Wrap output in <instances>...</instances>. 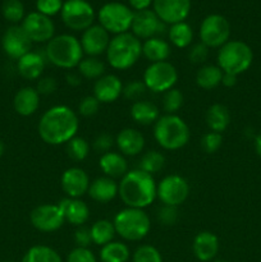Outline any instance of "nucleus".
I'll return each mask as SVG.
<instances>
[{
	"label": "nucleus",
	"mask_w": 261,
	"mask_h": 262,
	"mask_svg": "<svg viewBox=\"0 0 261 262\" xmlns=\"http://www.w3.org/2000/svg\"><path fill=\"white\" fill-rule=\"evenodd\" d=\"M192 251L199 261H212L219 252V239L214 233L207 230L197 233L192 243Z\"/></svg>",
	"instance_id": "nucleus-22"
},
{
	"label": "nucleus",
	"mask_w": 261,
	"mask_h": 262,
	"mask_svg": "<svg viewBox=\"0 0 261 262\" xmlns=\"http://www.w3.org/2000/svg\"><path fill=\"white\" fill-rule=\"evenodd\" d=\"M130 118L138 125L147 127V125L155 124L156 120L160 118V110L154 102L148 100H138L133 102L130 106Z\"/></svg>",
	"instance_id": "nucleus-28"
},
{
	"label": "nucleus",
	"mask_w": 261,
	"mask_h": 262,
	"mask_svg": "<svg viewBox=\"0 0 261 262\" xmlns=\"http://www.w3.org/2000/svg\"><path fill=\"white\" fill-rule=\"evenodd\" d=\"M3 15L10 23H19L25 19V7L20 0H5L2 7Z\"/></svg>",
	"instance_id": "nucleus-40"
},
{
	"label": "nucleus",
	"mask_w": 261,
	"mask_h": 262,
	"mask_svg": "<svg viewBox=\"0 0 261 262\" xmlns=\"http://www.w3.org/2000/svg\"><path fill=\"white\" fill-rule=\"evenodd\" d=\"M171 54L170 43L161 37H153L142 42V56L150 63L168 61Z\"/></svg>",
	"instance_id": "nucleus-29"
},
{
	"label": "nucleus",
	"mask_w": 261,
	"mask_h": 262,
	"mask_svg": "<svg viewBox=\"0 0 261 262\" xmlns=\"http://www.w3.org/2000/svg\"><path fill=\"white\" fill-rule=\"evenodd\" d=\"M59 207L61 209L66 222L74 227H83L90 219V209L84 201L79 199H63L59 202Z\"/></svg>",
	"instance_id": "nucleus-24"
},
{
	"label": "nucleus",
	"mask_w": 261,
	"mask_h": 262,
	"mask_svg": "<svg viewBox=\"0 0 261 262\" xmlns=\"http://www.w3.org/2000/svg\"><path fill=\"white\" fill-rule=\"evenodd\" d=\"M22 262H63L60 255L49 246H32L23 256Z\"/></svg>",
	"instance_id": "nucleus-36"
},
{
	"label": "nucleus",
	"mask_w": 261,
	"mask_h": 262,
	"mask_svg": "<svg viewBox=\"0 0 261 262\" xmlns=\"http://www.w3.org/2000/svg\"><path fill=\"white\" fill-rule=\"evenodd\" d=\"M253 145H255V151H256V154H257V155L261 158V133H258V135H256L255 142H253Z\"/></svg>",
	"instance_id": "nucleus-55"
},
{
	"label": "nucleus",
	"mask_w": 261,
	"mask_h": 262,
	"mask_svg": "<svg viewBox=\"0 0 261 262\" xmlns=\"http://www.w3.org/2000/svg\"><path fill=\"white\" fill-rule=\"evenodd\" d=\"M46 66V56L44 53L30 51L17 60V71L22 78L36 81L41 78Z\"/></svg>",
	"instance_id": "nucleus-21"
},
{
	"label": "nucleus",
	"mask_w": 261,
	"mask_h": 262,
	"mask_svg": "<svg viewBox=\"0 0 261 262\" xmlns=\"http://www.w3.org/2000/svg\"><path fill=\"white\" fill-rule=\"evenodd\" d=\"M40 106V95L33 87H22L13 99V107L20 117H31Z\"/></svg>",
	"instance_id": "nucleus-25"
},
{
	"label": "nucleus",
	"mask_w": 261,
	"mask_h": 262,
	"mask_svg": "<svg viewBox=\"0 0 261 262\" xmlns=\"http://www.w3.org/2000/svg\"><path fill=\"white\" fill-rule=\"evenodd\" d=\"M100 102L94 95L91 96H84L83 99L79 101L78 104V114L82 115L84 118H90V117H94V115L97 114L100 109Z\"/></svg>",
	"instance_id": "nucleus-44"
},
{
	"label": "nucleus",
	"mask_w": 261,
	"mask_h": 262,
	"mask_svg": "<svg viewBox=\"0 0 261 262\" xmlns=\"http://www.w3.org/2000/svg\"><path fill=\"white\" fill-rule=\"evenodd\" d=\"M74 243H76L77 247L89 248V246L92 243L90 228L84 227V225L77 228L76 232H74Z\"/></svg>",
	"instance_id": "nucleus-51"
},
{
	"label": "nucleus",
	"mask_w": 261,
	"mask_h": 262,
	"mask_svg": "<svg viewBox=\"0 0 261 262\" xmlns=\"http://www.w3.org/2000/svg\"><path fill=\"white\" fill-rule=\"evenodd\" d=\"M77 69L82 78L96 81L100 77L104 76L106 67H105L104 61L100 60L97 56H86L79 61Z\"/></svg>",
	"instance_id": "nucleus-35"
},
{
	"label": "nucleus",
	"mask_w": 261,
	"mask_h": 262,
	"mask_svg": "<svg viewBox=\"0 0 261 262\" xmlns=\"http://www.w3.org/2000/svg\"><path fill=\"white\" fill-rule=\"evenodd\" d=\"M146 91H148V90L146 89L143 81H138V79L129 82L125 86H123V96L133 102L138 101V100H142L141 97L146 94Z\"/></svg>",
	"instance_id": "nucleus-43"
},
{
	"label": "nucleus",
	"mask_w": 261,
	"mask_h": 262,
	"mask_svg": "<svg viewBox=\"0 0 261 262\" xmlns=\"http://www.w3.org/2000/svg\"><path fill=\"white\" fill-rule=\"evenodd\" d=\"M90 232H91L92 243L101 246V247L113 242L114 237L117 235L114 223L107 219H100L95 222L90 228Z\"/></svg>",
	"instance_id": "nucleus-33"
},
{
	"label": "nucleus",
	"mask_w": 261,
	"mask_h": 262,
	"mask_svg": "<svg viewBox=\"0 0 261 262\" xmlns=\"http://www.w3.org/2000/svg\"><path fill=\"white\" fill-rule=\"evenodd\" d=\"M115 145L123 156H137L145 147V137L135 128H124L115 137Z\"/></svg>",
	"instance_id": "nucleus-23"
},
{
	"label": "nucleus",
	"mask_w": 261,
	"mask_h": 262,
	"mask_svg": "<svg viewBox=\"0 0 261 262\" xmlns=\"http://www.w3.org/2000/svg\"><path fill=\"white\" fill-rule=\"evenodd\" d=\"M143 83L154 94H164L174 89L178 81V71L170 61L150 63L143 72Z\"/></svg>",
	"instance_id": "nucleus-9"
},
{
	"label": "nucleus",
	"mask_w": 261,
	"mask_h": 262,
	"mask_svg": "<svg viewBox=\"0 0 261 262\" xmlns=\"http://www.w3.org/2000/svg\"><path fill=\"white\" fill-rule=\"evenodd\" d=\"M67 262H97V260L89 248L76 247L69 252Z\"/></svg>",
	"instance_id": "nucleus-49"
},
{
	"label": "nucleus",
	"mask_w": 261,
	"mask_h": 262,
	"mask_svg": "<svg viewBox=\"0 0 261 262\" xmlns=\"http://www.w3.org/2000/svg\"><path fill=\"white\" fill-rule=\"evenodd\" d=\"M118 186V196L127 207L143 210L158 199V184L154 177L138 168L128 170Z\"/></svg>",
	"instance_id": "nucleus-2"
},
{
	"label": "nucleus",
	"mask_w": 261,
	"mask_h": 262,
	"mask_svg": "<svg viewBox=\"0 0 261 262\" xmlns=\"http://www.w3.org/2000/svg\"><path fill=\"white\" fill-rule=\"evenodd\" d=\"M129 257V248L123 242L113 241V242L102 246L101 250H100L101 262H127Z\"/></svg>",
	"instance_id": "nucleus-34"
},
{
	"label": "nucleus",
	"mask_w": 261,
	"mask_h": 262,
	"mask_svg": "<svg viewBox=\"0 0 261 262\" xmlns=\"http://www.w3.org/2000/svg\"><path fill=\"white\" fill-rule=\"evenodd\" d=\"M63 3V0H36V9L41 14L53 17L61 12Z\"/></svg>",
	"instance_id": "nucleus-45"
},
{
	"label": "nucleus",
	"mask_w": 261,
	"mask_h": 262,
	"mask_svg": "<svg viewBox=\"0 0 261 262\" xmlns=\"http://www.w3.org/2000/svg\"><path fill=\"white\" fill-rule=\"evenodd\" d=\"M223 145V136L222 133L216 132H207L202 136L201 142H200V146H201L202 151L206 154H215Z\"/></svg>",
	"instance_id": "nucleus-42"
},
{
	"label": "nucleus",
	"mask_w": 261,
	"mask_h": 262,
	"mask_svg": "<svg viewBox=\"0 0 261 262\" xmlns=\"http://www.w3.org/2000/svg\"><path fill=\"white\" fill-rule=\"evenodd\" d=\"M115 232L124 241L138 242L147 237L151 230V220L145 210L125 207L115 215Z\"/></svg>",
	"instance_id": "nucleus-6"
},
{
	"label": "nucleus",
	"mask_w": 261,
	"mask_h": 262,
	"mask_svg": "<svg viewBox=\"0 0 261 262\" xmlns=\"http://www.w3.org/2000/svg\"><path fill=\"white\" fill-rule=\"evenodd\" d=\"M135 12L123 3H106L97 13L99 25L113 35H120L130 30Z\"/></svg>",
	"instance_id": "nucleus-8"
},
{
	"label": "nucleus",
	"mask_w": 261,
	"mask_h": 262,
	"mask_svg": "<svg viewBox=\"0 0 261 262\" xmlns=\"http://www.w3.org/2000/svg\"><path fill=\"white\" fill-rule=\"evenodd\" d=\"M20 26L32 42L48 43L55 36V26L51 18L38 12L26 15Z\"/></svg>",
	"instance_id": "nucleus-15"
},
{
	"label": "nucleus",
	"mask_w": 261,
	"mask_h": 262,
	"mask_svg": "<svg viewBox=\"0 0 261 262\" xmlns=\"http://www.w3.org/2000/svg\"><path fill=\"white\" fill-rule=\"evenodd\" d=\"M212 262H227V261H223V260H216V261H212Z\"/></svg>",
	"instance_id": "nucleus-57"
},
{
	"label": "nucleus",
	"mask_w": 261,
	"mask_h": 262,
	"mask_svg": "<svg viewBox=\"0 0 261 262\" xmlns=\"http://www.w3.org/2000/svg\"><path fill=\"white\" fill-rule=\"evenodd\" d=\"M164 165H165V156L159 151L153 150L147 151L141 156L138 169L154 176V174L159 173L164 168Z\"/></svg>",
	"instance_id": "nucleus-37"
},
{
	"label": "nucleus",
	"mask_w": 261,
	"mask_h": 262,
	"mask_svg": "<svg viewBox=\"0 0 261 262\" xmlns=\"http://www.w3.org/2000/svg\"><path fill=\"white\" fill-rule=\"evenodd\" d=\"M154 138L164 150L177 151L189 142L191 130L181 117L165 114L161 115L154 124Z\"/></svg>",
	"instance_id": "nucleus-3"
},
{
	"label": "nucleus",
	"mask_w": 261,
	"mask_h": 262,
	"mask_svg": "<svg viewBox=\"0 0 261 262\" xmlns=\"http://www.w3.org/2000/svg\"><path fill=\"white\" fill-rule=\"evenodd\" d=\"M223 74L224 72L217 66H212V64L202 66L196 73V84L200 89L206 90V91L214 90L219 84H222Z\"/></svg>",
	"instance_id": "nucleus-31"
},
{
	"label": "nucleus",
	"mask_w": 261,
	"mask_h": 262,
	"mask_svg": "<svg viewBox=\"0 0 261 262\" xmlns=\"http://www.w3.org/2000/svg\"><path fill=\"white\" fill-rule=\"evenodd\" d=\"M133 262H163V256L151 245L140 246L132 256Z\"/></svg>",
	"instance_id": "nucleus-41"
},
{
	"label": "nucleus",
	"mask_w": 261,
	"mask_h": 262,
	"mask_svg": "<svg viewBox=\"0 0 261 262\" xmlns=\"http://www.w3.org/2000/svg\"><path fill=\"white\" fill-rule=\"evenodd\" d=\"M99 166L105 177H109L112 179H122L128 173V163L124 156L119 152H113V151L100 156Z\"/></svg>",
	"instance_id": "nucleus-27"
},
{
	"label": "nucleus",
	"mask_w": 261,
	"mask_h": 262,
	"mask_svg": "<svg viewBox=\"0 0 261 262\" xmlns=\"http://www.w3.org/2000/svg\"><path fill=\"white\" fill-rule=\"evenodd\" d=\"M154 12L165 25L184 22L191 12V0H154Z\"/></svg>",
	"instance_id": "nucleus-16"
},
{
	"label": "nucleus",
	"mask_w": 261,
	"mask_h": 262,
	"mask_svg": "<svg viewBox=\"0 0 261 262\" xmlns=\"http://www.w3.org/2000/svg\"><path fill=\"white\" fill-rule=\"evenodd\" d=\"M209 50L206 45L202 42L194 43L188 51V59L192 64H204L209 58Z\"/></svg>",
	"instance_id": "nucleus-48"
},
{
	"label": "nucleus",
	"mask_w": 261,
	"mask_h": 262,
	"mask_svg": "<svg viewBox=\"0 0 261 262\" xmlns=\"http://www.w3.org/2000/svg\"><path fill=\"white\" fill-rule=\"evenodd\" d=\"M114 145L115 138L113 137L112 135L105 132L97 135L96 137H95V140L92 141V148H94V151H96L97 154H101V155L109 152Z\"/></svg>",
	"instance_id": "nucleus-46"
},
{
	"label": "nucleus",
	"mask_w": 261,
	"mask_h": 262,
	"mask_svg": "<svg viewBox=\"0 0 261 262\" xmlns=\"http://www.w3.org/2000/svg\"><path fill=\"white\" fill-rule=\"evenodd\" d=\"M110 33L100 25H92L91 27L83 31L79 40L83 54L87 56H97L105 54L110 43Z\"/></svg>",
	"instance_id": "nucleus-19"
},
{
	"label": "nucleus",
	"mask_w": 261,
	"mask_h": 262,
	"mask_svg": "<svg viewBox=\"0 0 261 262\" xmlns=\"http://www.w3.org/2000/svg\"><path fill=\"white\" fill-rule=\"evenodd\" d=\"M3 262H15V261H9V260H7V261H3Z\"/></svg>",
	"instance_id": "nucleus-58"
},
{
	"label": "nucleus",
	"mask_w": 261,
	"mask_h": 262,
	"mask_svg": "<svg viewBox=\"0 0 261 262\" xmlns=\"http://www.w3.org/2000/svg\"><path fill=\"white\" fill-rule=\"evenodd\" d=\"M200 40L209 49H220L229 41L230 23L222 14H209L200 26Z\"/></svg>",
	"instance_id": "nucleus-11"
},
{
	"label": "nucleus",
	"mask_w": 261,
	"mask_h": 262,
	"mask_svg": "<svg viewBox=\"0 0 261 262\" xmlns=\"http://www.w3.org/2000/svg\"><path fill=\"white\" fill-rule=\"evenodd\" d=\"M216 60L217 67L224 73L240 76L252 66L253 51L250 45L243 41L229 40L219 49Z\"/></svg>",
	"instance_id": "nucleus-7"
},
{
	"label": "nucleus",
	"mask_w": 261,
	"mask_h": 262,
	"mask_svg": "<svg viewBox=\"0 0 261 262\" xmlns=\"http://www.w3.org/2000/svg\"><path fill=\"white\" fill-rule=\"evenodd\" d=\"M205 120L211 132L222 133L229 127L230 113L228 107L223 104H212L207 109Z\"/></svg>",
	"instance_id": "nucleus-30"
},
{
	"label": "nucleus",
	"mask_w": 261,
	"mask_h": 262,
	"mask_svg": "<svg viewBox=\"0 0 261 262\" xmlns=\"http://www.w3.org/2000/svg\"><path fill=\"white\" fill-rule=\"evenodd\" d=\"M90 178L86 171L78 166H72L64 170L60 177V186L69 199H81L89 192Z\"/></svg>",
	"instance_id": "nucleus-18"
},
{
	"label": "nucleus",
	"mask_w": 261,
	"mask_h": 262,
	"mask_svg": "<svg viewBox=\"0 0 261 262\" xmlns=\"http://www.w3.org/2000/svg\"><path fill=\"white\" fill-rule=\"evenodd\" d=\"M184 102V96L181 90L171 89L164 92L163 95V110L165 114H177L182 109Z\"/></svg>",
	"instance_id": "nucleus-39"
},
{
	"label": "nucleus",
	"mask_w": 261,
	"mask_h": 262,
	"mask_svg": "<svg viewBox=\"0 0 261 262\" xmlns=\"http://www.w3.org/2000/svg\"><path fill=\"white\" fill-rule=\"evenodd\" d=\"M66 79H67V83L72 87L79 86L82 82L81 81L82 77L79 76V73H73V72H69V73L66 76Z\"/></svg>",
	"instance_id": "nucleus-54"
},
{
	"label": "nucleus",
	"mask_w": 261,
	"mask_h": 262,
	"mask_svg": "<svg viewBox=\"0 0 261 262\" xmlns=\"http://www.w3.org/2000/svg\"><path fill=\"white\" fill-rule=\"evenodd\" d=\"M123 95V83L115 74H104L95 81L94 96L100 104H112Z\"/></svg>",
	"instance_id": "nucleus-20"
},
{
	"label": "nucleus",
	"mask_w": 261,
	"mask_h": 262,
	"mask_svg": "<svg viewBox=\"0 0 261 262\" xmlns=\"http://www.w3.org/2000/svg\"><path fill=\"white\" fill-rule=\"evenodd\" d=\"M4 151H5V146L4 143H3V141H0V158L4 155Z\"/></svg>",
	"instance_id": "nucleus-56"
},
{
	"label": "nucleus",
	"mask_w": 261,
	"mask_h": 262,
	"mask_svg": "<svg viewBox=\"0 0 261 262\" xmlns=\"http://www.w3.org/2000/svg\"><path fill=\"white\" fill-rule=\"evenodd\" d=\"M237 78L238 76H234V74H230V73H224L223 74V78H222V84L224 87H234L237 84Z\"/></svg>",
	"instance_id": "nucleus-53"
},
{
	"label": "nucleus",
	"mask_w": 261,
	"mask_h": 262,
	"mask_svg": "<svg viewBox=\"0 0 261 262\" xmlns=\"http://www.w3.org/2000/svg\"><path fill=\"white\" fill-rule=\"evenodd\" d=\"M30 222L38 232L53 233L63 227L66 219L59 205L42 204L31 211Z\"/></svg>",
	"instance_id": "nucleus-13"
},
{
	"label": "nucleus",
	"mask_w": 261,
	"mask_h": 262,
	"mask_svg": "<svg viewBox=\"0 0 261 262\" xmlns=\"http://www.w3.org/2000/svg\"><path fill=\"white\" fill-rule=\"evenodd\" d=\"M118 189H119V186L115 182V179L104 176L99 177L90 183L87 193L95 202L107 204L118 196Z\"/></svg>",
	"instance_id": "nucleus-26"
},
{
	"label": "nucleus",
	"mask_w": 261,
	"mask_h": 262,
	"mask_svg": "<svg viewBox=\"0 0 261 262\" xmlns=\"http://www.w3.org/2000/svg\"><path fill=\"white\" fill-rule=\"evenodd\" d=\"M60 15L64 25L76 32L86 31L95 20V10L87 0H66Z\"/></svg>",
	"instance_id": "nucleus-10"
},
{
	"label": "nucleus",
	"mask_w": 261,
	"mask_h": 262,
	"mask_svg": "<svg viewBox=\"0 0 261 262\" xmlns=\"http://www.w3.org/2000/svg\"><path fill=\"white\" fill-rule=\"evenodd\" d=\"M189 184L186 178L178 174H170L158 183L156 197L166 206L178 207L188 199Z\"/></svg>",
	"instance_id": "nucleus-12"
},
{
	"label": "nucleus",
	"mask_w": 261,
	"mask_h": 262,
	"mask_svg": "<svg viewBox=\"0 0 261 262\" xmlns=\"http://www.w3.org/2000/svg\"><path fill=\"white\" fill-rule=\"evenodd\" d=\"M32 43L33 42L30 40V37L25 32L22 26L17 25L8 28L2 38V46L4 53L9 58L15 59V60H18L23 55L30 53Z\"/></svg>",
	"instance_id": "nucleus-17"
},
{
	"label": "nucleus",
	"mask_w": 261,
	"mask_h": 262,
	"mask_svg": "<svg viewBox=\"0 0 261 262\" xmlns=\"http://www.w3.org/2000/svg\"><path fill=\"white\" fill-rule=\"evenodd\" d=\"M158 220L165 227H170L178 222V207L174 206H166L163 205L160 209L158 210Z\"/></svg>",
	"instance_id": "nucleus-47"
},
{
	"label": "nucleus",
	"mask_w": 261,
	"mask_h": 262,
	"mask_svg": "<svg viewBox=\"0 0 261 262\" xmlns=\"http://www.w3.org/2000/svg\"><path fill=\"white\" fill-rule=\"evenodd\" d=\"M56 89H58V82L54 77H41L36 84V91L38 92L40 96L41 95H44V96L53 95L56 91Z\"/></svg>",
	"instance_id": "nucleus-50"
},
{
	"label": "nucleus",
	"mask_w": 261,
	"mask_h": 262,
	"mask_svg": "<svg viewBox=\"0 0 261 262\" xmlns=\"http://www.w3.org/2000/svg\"><path fill=\"white\" fill-rule=\"evenodd\" d=\"M169 41L173 46L178 49H186L192 45L193 41V30L191 26L184 20V22L171 25L168 30Z\"/></svg>",
	"instance_id": "nucleus-32"
},
{
	"label": "nucleus",
	"mask_w": 261,
	"mask_h": 262,
	"mask_svg": "<svg viewBox=\"0 0 261 262\" xmlns=\"http://www.w3.org/2000/svg\"><path fill=\"white\" fill-rule=\"evenodd\" d=\"M105 54L112 68L117 71H127L142 56V42L130 32L115 35L110 40Z\"/></svg>",
	"instance_id": "nucleus-4"
},
{
	"label": "nucleus",
	"mask_w": 261,
	"mask_h": 262,
	"mask_svg": "<svg viewBox=\"0 0 261 262\" xmlns=\"http://www.w3.org/2000/svg\"><path fill=\"white\" fill-rule=\"evenodd\" d=\"M83 55L78 38L68 33L54 36L45 48L46 60L58 68L68 71L77 68Z\"/></svg>",
	"instance_id": "nucleus-5"
},
{
	"label": "nucleus",
	"mask_w": 261,
	"mask_h": 262,
	"mask_svg": "<svg viewBox=\"0 0 261 262\" xmlns=\"http://www.w3.org/2000/svg\"><path fill=\"white\" fill-rule=\"evenodd\" d=\"M78 128V115L66 105H55L46 110L37 125L40 138L50 146L66 145L76 137Z\"/></svg>",
	"instance_id": "nucleus-1"
},
{
	"label": "nucleus",
	"mask_w": 261,
	"mask_h": 262,
	"mask_svg": "<svg viewBox=\"0 0 261 262\" xmlns=\"http://www.w3.org/2000/svg\"><path fill=\"white\" fill-rule=\"evenodd\" d=\"M154 0H128L130 8L135 9L136 12H141V10H146L151 7Z\"/></svg>",
	"instance_id": "nucleus-52"
},
{
	"label": "nucleus",
	"mask_w": 261,
	"mask_h": 262,
	"mask_svg": "<svg viewBox=\"0 0 261 262\" xmlns=\"http://www.w3.org/2000/svg\"><path fill=\"white\" fill-rule=\"evenodd\" d=\"M66 151L68 158L73 161H83L90 154V145L83 137L76 136L66 143Z\"/></svg>",
	"instance_id": "nucleus-38"
},
{
	"label": "nucleus",
	"mask_w": 261,
	"mask_h": 262,
	"mask_svg": "<svg viewBox=\"0 0 261 262\" xmlns=\"http://www.w3.org/2000/svg\"><path fill=\"white\" fill-rule=\"evenodd\" d=\"M132 33L140 40H148L153 37H159V35L165 32L166 25L156 15L151 9L135 12L133 15Z\"/></svg>",
	"instance_id": "nucleus-14"
}]
</instances>
